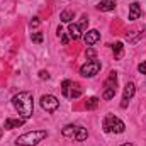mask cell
I'll list each match as a JSON object with an SVG mask.
<instances>
[{"label": "cell", "mask_w": 146, "mask_h": 146, "mask_svg": "<svg viewBox=\"0 0 146 146\" xmlns=\"http://www.w3.org/2000/svg\"><path fill=\"white\" fill-rule=\"evenodd\" d=\"M88 138V133H87V129L85 127H80V126H76V131H75V136H73V139L75 141H85Z\"/></svg>", "instance_id": "obj_13"}, {"label": "cell", "mask_w": 146, "mask_h": 146, "mask_svg": "<svg viewBox=\"0 0 146 146\" xmlns=\"http://www.w3.org/2000/svg\"><path fill=\"white\" fill-rule=\"evenodd\" d=\"M97 9L100 12H110V10L115 9V3H114V0H102V2H99Z\"/></svg>", "instance_id": "obj_12"}, {"label": "cell", "mask_w": 146, "mask_h": 146, "mask_svg": "<svg viewBox=\"0 0 146 146\" xmlns=\"http://www.w3.org/2000/svg\"><path fill=\"white\" fill-rule=\"evenodd\" d=\"M48 138V131H31L26 134H21L19 138H15V145L17 146H36L41 141H44Z\"/></svg>", "instance_id": "obj_2"}, {"label": "cell", "mask_w": 146, "mask_h": 146, "mask_svg": "<svg viewBox=\"0 0 146 146\" xmlns=\"http://www.w3.org/2000/svg\"><path fill=\"white\" fill-rule=\"evenodd\" d=\"M73 17H75V14H73L72 10H63V12L60 14V19H61V22H65V24H70L73 21Z\"/></svg>", "instance_id": "obj_16"}, {"label": "cell", "mask_w": 146, "mask_h": 146, "mask_svg": "<svg viewBox=\"0 0 146 146\" xmlns=\"http://www.w3.org/2000/svg\"><path fill=\"white\" fill-rule=\"evenodd\" d=\"M31 39H33V42H36V44H41L42 42V33H33L31 34Z\"/></svg>", "instance_id": "obj_22"}, {"label": "cell", "mask_w": 146, "mask_h": 146, "mask_svg": "<svg viewBox=\"0 0 146 146\" xmlns=\"http://www.w3.org/2000/svg\"><path fill=\"white\" fill-rule=\"evenodd\" d=\"M139 17H141V7H139V3L134 2L129 5V21H136Z\"/></svg>", "instance_id": "obj_10"}, {"label": "cell", "mask_w": 146, "mask_h": 146, "mask_svg": "<svg viewBox=\"0 0 146 146\" xmlns=\"http://www.w3.org/2000/svg\"><path fill=\"white\" fill-rule=\"evenodd\" d=\"M12 106L22 119H29L34 114V99L31 92H19L12 97Z\"/></svg>", "instance_id": "obj_1"}, {"label": "cell", "mask_w": 146, "mask_h": 146, "mask_svg": "<svg viewBox=\"0 0 146 146\" xmlns=\"http://www.w3.org/2000/svg\"><path fill=\"white\" fill-rule=\"evenodd\" d=\"M99 72H100V61H99V60L87 61V63L82 65V68H80V75L85 76V78H92V76H95Z\"/></svg>", "instance_id": "obj_4"}, {"label": "cell", "mask_w": 146, "mask_h": 146, "mask_svg": "<svg viewBox=\"0 0 146 146\" xmlns=\"http://www.w3.org/2000/svg\"><path fill=\"white\" fill-rule=\"evenodd\" d=\"M39 102H41L42 110H46V112H49V114L54 112V110L60 107V100H58L54 95H49V94H48V95H42Z\"/></svg>", "instance_id": "obj_5"}, {"label": "cell", "mask_w": 146, "mask_h": 146, "mask_svg": "<svg viewBox=\"0 0 146 146\" xmlns=\"http://www.w3.org/2000/svg\"><path fill=\"white\" fill-rule=\"evenodd\" d=\"M82 94H83L82 85L76 83V82H72V85H70V99H78Z\"/></svg>", "instance_id": "obj_11"}, {"label": "cell", "mask_w": 146, "mask_h": 146, "mask_svg": "<svg viewBox=\"0 0 146 146\" xmlns=\"http://www.w3.org/2000/svg\"><path fill=\"white\" fill-rule=\"evenodd\" d=\"M112 51H114V58H115V60H121V56H122V51H124V46H122V42H115V44L112 46Z\"/></svg>", "instance_id": "obj_17"}, {"label": "cell", "mask_w": 146, "mask_h": 146, "mask_svg": "<svg viewBox=\"0 0 146 146\" xmlns=\"http://www.w3.org/2000/svg\"><path fill=\"white\" fill-rule=\"evenodd\" d=\"M106 88H117V72H110L109 78L104 83Z\"/></svg>", "instance_id": "obj_14"}, {"label": "cell", "mask_w": 146, "mask_h": 146, "mask_svg": "<svg viewBox=\"0 0 146 146\" xmlns=\"http://www.w3.org/2000/svg\"><path fill=\"white\" fill-rule=\"evenodd\" d=\"M39 24H41V21H39V19H37V17H34V19H33V21H31V27H37V26H39Z\"/></svg>", "instance_id": "obj_27"}, {"label": "cell", "mask_w": 146, "mask_h": 146, "mask_svg": "<svg viewBox=\"0 0 146 146\" xmlns=\"http://www.w3.org/2000/svg\"><path fill=\"white\" fill-rule=\"evenodd\" d=\"M133 34H127V41L129 42H136L139 37H141V33H138V31H131Z\"/></svg>", "instance_id": "obj_23"}, {"label": "cell", "mask_w": 146, "mask_h": 146, "mask_svg": "<svg viewBox=\"0 0 146 146\" xmlns=\"http://www.w3.org/2000/svg\"><path fill=\"white\" fill-rule=\"evenodd\" d=\"M70 85H72V80H63L61 83V94L68 99H70Z\"/></svg>", "instance_id": "obj_18"}, {"label": "cell", "mask_w": 146, "mask_h": 146, "mask_svg": "<svg viewBox=\"0 0 146 146\" xmlns=\"http://www.w3.org/2000/svg\"><path fill=\"white\" fill-rule=\"evenodd\" d=\"M24 121L26 119H22V117H17V119H5V124H3V127L5 129H15V127H21L22 124H24Z\"/></svg>", "instance_id": "obj_9"}, {"label": "cell", "mask_w": 146, "mask_h": 146, "mask_svg": "<svg viewBox=\"0 0 146 146\" xmlns=\"http://www.w3.org/2000/svg\"><path fill=\"white\" fill-rule=\"evenodd\" d=\"M85 56H87V60H88V61H94V60H97V53H95V49H94V48H87V51H85Z\"/></svg>", "instance_id": "obj_20"}, {"label": "cell", "mask_w": 146, "mask_h": 146, "mask_svg": "<svg viewBox=\"0 0 146 146\" xmlns=\"http://www.w3.org/2000/svg\"><path fill=\"white\" fill-rule=\"evenodd\" d=\"M102 127H104V131H106V133H114V134H121V133H124V131H126L124 122H122L119 117L112 115V114H109V115H106V117H104Z\"/></svg>", "instance_id": "obj_3"}, {"label": "cell", "mask_w": 146, "mask_h": 146, "mask_svg": "<svg viewBox=\"0 0 146 146\" xmlns=\"http://www.w3.org/2000/svg\"><path fill=\"white\" fill-rule=\"evenodd\" d=\"M39 78H41V80H48V78H49V73L42 70V72H39Z\"/></svg>", "instance_id": "obj_26"}, {"label": "cell", "mask_w": 146, "mask_h": 146, "mask_svg": "<svg viewBox=\"0 0 146 146\" xmlns=\"http://www.w3.org/2000/svg\"><path fill=\"white\" fill-rule=\"evenodd\" d=\"M138 72L143 73V75H146V61H143V63L138 65Z\"/></svg>", "instance_id": "obj_25"}, {"label": "cell", "mask_w": 146, "mask_h": 146, "mask_svg": "<svg viewBox=\"0 0 146 146\" xmlns=\"http://www.w3.org/2000/svg\"><path fill=\"white\" fill-rule=\"evenodd\" d=\"M0 138H2V127H0Z\"/></svg>", "instance_id": "obj_29"}, {"label": "cell", "mask_w": 146, "mask_h": 146, "mask_svg": "<svg viewBox=\"0 0 146 146\" xmlns=\"http://www.w3.org/2000/svg\"><path fill=\"white\" fill-rule=\"evenodd\" d=\"M60 37H61V42H63L65 46H66V44L70 42V36H66V34H65L63 31H61V34H60Z\"/></svg>", "instance_id": "obj_24"}, {"label": "cell", "mask_w": 146, "mask_h": 146, "mask_svg": "<svg viewBox=\"0 0 146 146\" xmlns=\"http://www.w3.org/2000/svg\"><path fill=\"white\" fill-rule=\"evenodd\" d=\"M121 146H134V145H131V143H124V145H121Z\"/></svg>", "instance_id": "obj_28"}, {"label": "cell", "mask_w": 146, "mask_h": 146, "mask_svg": "<svg viewBox=\"0 0 146 146\" xmlns=\"http://www.w3.org/2000/svg\"><path fill=\"white\" fill-rule=\"evenodd\" d=\"M134 92H136V85H134L133 82H129V83L124 87V92H122V102H121V107H122V109L127 107V104H129V100L133 99Z\"/></svg>", "instance_id": "obj_6"}, {"label": "cell", "mask_w": 146, "mask_h": 146, "mask_svg": "<svg viewBox=\"0 0 146 146\" xmlns=\"http://www.w3.org/2000/svg\"><path fill=\"white\" fill-rule=\"evenodd\" d=\"M68 36L72 37L73 41H76V39L82 37V29H80L78 24H75V22H70L68 24Z\"/></svg>", "instance_id": "obj_8"}, {"label": "cell", "mask_w": 146, "mask_h": 146, "mask_svg": "<svg viewBox=\"0 0 146 146\" xmlns=\"http://www.w3.org/2000/svg\"><path fill=\"white\" fill-rule=\"evenodd\" d=\"M115 92H117V88H106L104 90V99L106 100H110V99H114V95H115Z\"/></svg>", "instance_id": "obj_21"}, {"label": "cell", "mask_w": 146, "mask_h": 146, "mask_svg": "<svg viewBox=\"0 0 146 146\" xmlns=\"http://www.w3.org/2000/svg\"><path fill=\"white\" fill-rule=\"evenodd\" d=\"M99 39H100V33H99L97 29H90V31H87V33L83 34V41H85V44H87V46L95 44Z\"/></svg>", "instance_id": "obj_7"}, {"label": "cell", "mask_w": 146, "mask_h": 146, "mask_svg": "<svg viewBox=\"0 0 146 146\" xmlns=\"http://www.w3.org/2000/svg\"><path fill=\"white\" fill-rule=\"evenodd\" d=\"M97 106H99V97H90V99L85 102V107L88 110H94Z\"/></svg>", "instance_id": "obj_19"}, {"label": "cell", "mask_w": 146, "mask_h": 146, "mask_svg": "<svg viewBox=\"0 0 146 146\" xmlns=\"http://www.w3.org/2000/svg\"><path fill=\"white\" fill-rule=\"evenodd\" d=\"M75 131H76V126L68 124V126H65V127L61 129V134H63L65 138H73V136H75Z\"/></svg>", "instance_id": "obj_15"}]
</instances>
